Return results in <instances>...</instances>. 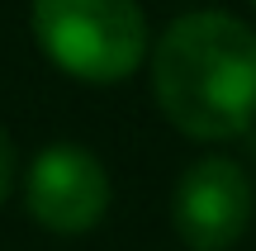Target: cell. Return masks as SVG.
<instances>
[{
	"label": "cell",
	"instance_id": "6da1fadb",
	"mask_svg": "<svg viewBox=\"0 0 256 251\" xmlns=\"http://www.w3.org/2000/svg\"><path fill=\"white\" fill-rule=\"evenodd\" d=\"M162 119L190 142H238L256 128V28L228 9L171 19L147 57Z\"/></svg>",
	"mask_w": 256,
	"mask_h": 251
},
{
	"label": "cell",
	"instance_id": "7a4b0ae2",
	"mask_svg": "<svg viewBox=\"0 0 256 251\" xmlns=\"http://www.w3.org/2000/svg\"><path fill=\"white\" fill-rule=\"evenodd\" d=\"M28 28L38 52L86 85H119L152 57L138 0H34Z\"/></svg>",
	"mask_w": 256,
	"mask_h": 251
},
{
	"label": "cell",
	"instance_id": "3957f363",
	"mask_svg": "<svg viewBox=\"0 0 256 251\" xmlns=\"http://www.w3.org/2000/svg\"><path fill=\"white\" fill-rule=\"evenodd\" d=\"M256 214V180L242 161L200 157L180 171L171 190V228L185 251H232Z\"/></svg>",
	"mask_w": 256,
	"mask_h": 251
},
{
	"label": "cell",
	"instance_id": "277c9868",
	"mask_svg": "<svg viewBox=\"0 0 256 251\" xmlns=\"http://www.w3.org/2000/svg\"><path fill=\"white\" fill-rule=\"evenodd\" d=\"M24 209L43 233L52 237H81L104 223L114 204V185L104 161L81 142H52L28 161L24 180Z\"/></svg>",
	"mask_w": 256,
	"mask_h": 251
},
{
	"label": "cell",
	"instance_id": "5b68a950",
	"mask_svg": "<svg viewBox=\"0 0 256 251\" xmlns=\"http://www.w3.org/2000/svg\"><path fill=\"white\" fill-rule=\"evenodd\" d=\"M19 180H24V171H19V147H14V138H10V128L0 123V204L14 195Z\"/></svg>",
	"mask_w": 256,
	"mask_h": 251
},
{
	"label": "cell",
	"instance_id": "8992f818",
	"mask_svg": "<svg viewBox=\"0 0 256 251\" xmlns=\"http://www.w3.org/2000/svg\"><path fill=\"white\" fill-rule=\"evenodd\" d=\"M252 9H256V0H252Z\"/></svg>",
	"mask_w": 256,
	"mask_h": 251
}]
</instances>
